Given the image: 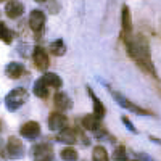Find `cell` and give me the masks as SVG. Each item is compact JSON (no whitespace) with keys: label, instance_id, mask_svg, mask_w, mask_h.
Masks as SVG:
<instances>
[{"label":"cell","instance_id":"23","mask_svg":"<svg viewBox=\"0 0 161 161\" xmlns=\"http://www.w3.org/2000/svg\"><path fill=\"white\" fill-rule=\"evenodd\" d=\"M113 158H114V161H129L127 153H126V147L124 145H118L116 148H114Z\"/></svg>","mask_w":161,"mask_h":161},{"label":"cell","instance_id":"24","mask_svg":"<svg viewBox=\"0 0 161 161\" xmlns=\"http://www.w3.org/2000/svg\"><path fill=\"white\" fill-rule=\"evenodd\" d=\"M123 124L126 126V129L127 130H130L132 134H137V129L136 127H134V124H132V121L127 118V116H123Z\"/></svg>","mask_w":161,"mask_h":161},{"label":"cell","instance_id":"17","mask_svg":"<svg viewBox=\"0 0 161 161\" xmlns=\"http://www.w3.org/2000/svg\"><path fill=\"white\" fill-rule=\"evenodd\" d=\"M48 86H47V82L40 77V79H37L36 82H34V87H32V92H34V95L37 97V98H42V100H45V98H48Z\"/></svg>","mask_w":161,"mask_h":161},{"label":"cell","instance_id":"2","mask_svg":"<svg viewBox=\"0 0 161 161\" xmlns=\"http://www.w3.org/2000/svg\"><path fill=\"white\" fill-rule=\"evenodd\" d=\"M98 82L103 86V87H106V90L110 92V95L113 97V100L121 106V108H124V110H127V111H130L132 114H139V116H155V113L153 111H150V110H147V108H143V106H139V105H136L134 102H130L127 97H124L121 92H118L114 87H111L106 80H103V79H98Z\"/></svg>","mask_w":161,"mask_h":161},{"label":"cell","instance_id":"14","mask_svg":"<svg viewBox=\"0 0 161 161\" xmlns=\"http://www.w3.org/2000/svg\"><path fill=\"white\" fill-rule=\"evenodd\" d=\"M53 103H55V106L60 111H68L73 108V102L66 92H57L55 97H53Z\"/></svg>","mask_w":161,"mask_h":161},{"label":"cell","instance_id":"10","mask_svg":"<svg viewBox=\"0 0 161 161\" xmlns=\"http://www.w3.org/2000/svg\"><path fill=\"white\" fill-rule=\"evenodd\" d=\"M19 134L26 140H36L40 136V124L36 121H28L19 127Z\"/></svg>","mask_w":161,"mask_h":161},{"label":"cell","instance_id":"5","mask_svg":"<svg viewBox=\"0 0 161 161\" xmlns=\"http://www.w3.org/2000/svg\"><path fill=\"white\" fill-rule=\"evenodd\" d=\"M79 139H80V142H82L84 145H89L87 139L84 137V134L80 132L79 129L64 127V129H61V130L57 134V140L61 142V143H68V145H73V143L79 142Z\"/></svg>","mask_w":161,"mask_h":161},{"label":"cell","instance_id":"12","mask_svg":"<svg viewBox=\"0 0 161 161\" xmlns=\"http://www.w3.org/2000/svg\"><path fill=\"white\" fill-rule=\"evenodd\" d=\"M26 74H28V69H26V66L23 63L11 61L5 66V76L10 77V79H19Z\"/></svg>","mask_w":161,"mask_h":161},{"label":"cell","instance_id":"29","mask_svg":"<svg viewBox=\"0 0 161 161\" xmlns=\"http://www.w3.org/2000/svg\"><path fill=\"white\" fill-rule=\"evenodd\" d=\"M0 2H7V0H0Z\"/></svg>","mask_w":161,"mask_h":161},{"label":"cell","instance_id":"30","mask_svg":"<svg viewBox=\"0 0 161 161\" xmlns=\"http://www.w3.org/2000/svg\"><path fill=\"white\" fill-rule=\"evenodd\" d=\"M136 161H139V159H136Z\"/></svg>","mask_w":161,"mask_h":161},{"label":"cell","instance_id":"8","mask_svg":"<svg viewBox=\"0 0 161 161\" xmlns=\"http://www.w3.org/2000/svg\"><path fill=\"white\" fill-rule=\"evenodd\" d=\"M32 63L39 71H47L50 66V58L47 55V52L42 47H34L32 48Z\"/></svg>","mask_w":161,"mask_h":161},{"label":"cell","instance_id":"18","mask_svg":"<svg viewBox=\"0 0 161 161\" xmlns=\"http://www.w3.org/2000/svg\"><path fill=\"white\" fill-rule=\"evenodd\" d=\"M15 31H11L8 26L3 23V21H0V40H2V42H5V44H11L13 40H15Z\"/></svg>","mask_w":161,"mask_h":161},{"label":"cell","instance_id":"26","mask_svg":"<svg viewBox=\"0 0 161 161\" xmlns=\"http://www.w3.org/2000/svg\"><path fill=\"white\" fill-rule=\"evenodd\" d=\"M150 139H152V140H153L155 143H159V145H161V139H156V137H153V136H152Z\"/></svg>","mask_w":161,"mask_h":161},{"label":"cell","instance_id":"21","mask_svg":"<svg viewBox=\"0 0 161 161\" xmlns=\"http://www.w3.org/2000/svg\"><path fill=\"white\" fill-rule=\"evenodd\" d=\"M92 159L93 161H110L108 152H106L105 147H102V145L93 147V150H92Z\"/></svg>","mask_w":161,"mask_h":161},{"label":"cell","instance_id":"20","mask_svg":"<svg viewBox=\"0 0 161 161\" xmlns=\"http://www.w3.org/2000/svg\"><path fill=\"white\" fill-rule=\"evenodd\" d=\"M50 53L55 57H63L66 53V45H64V40L63 39H57L50 44Z\"/></svg>","mask_w":161,"mask_h":161},{"label":"cell","instance_id":"25","mask_svg":"<svg viewBox=\"0 0 161 161\" xmlns=\"http://www.w3.org/2000/svg\"><path fill=\"white\" fill-rule=\"evenodd\" d=\"M134 155H136V159H139V161H153V158H152L148 153L137 152V153H134Z\"/></svg>","mask_w":161,"mask_h":161},{"label":"cell","instance_id":"22","mask_svg":"<svg viewBox=\"0 0 161 161\" xmlns=\"http://www.w3.org/2000/svg\"><path fill=\"white\" fill-rule=\"evenodd\" d=\"M60 158L63 161H77V152L71 148V147H66V148L60 152Z\"/></svg>","mask_w":161,"mask_h":161},{"label":"cell","instance_id":"11","mask_svg":"<svg viewBox=\"0 0 161 161\" xmlns=\"http://www.w3.org/2000/svg\"><path fill=\"white\" fill-rule=\"evenodd\" d=\"M132 32V16L127 5L121 8V37H127Z\"/></svg>","mask_w":161,"mask_h":161},{"label":"cell","instance_id":"15","mask_svg":"<svg viewBox=\"0 0 161 161\" xmlns=\"http://www.w3.org/2000/svg\"><path fill=\"white\" fill-rule=\"evenodd\" d=\"M80 124H82V127H84L86 130H90L92 134L103 127L102 123H100V118L95 116V114H86V116L82 118V121H80Z\"/></svg>","mask_w":161,"mask_h":161},{"label":"cell","instance_id":"27","mask_svg":"<svg viewBox=\"0 0 161 161\" xmlns=\"http://www.w3.org/2000/svg\"><path fill=\"white\" fill-rule=\"evenodd\" d=\"M34 2H37V3H45L47 0H34Z\"/></svg>","mask_w":161,"mask_h":161},{"label":"cell","instance_id":"7","mask_svg":"<svg viewBox=\"0 0 161 161\" xmlns=\"http://www.w3.org/2000/svg\"><path fill=\"white\" fill-rule=\"evenodd\" d=\"M31 156L34 161H53V147L48 142L37 143L31 148Z\"/></svg>","mask_w":161,"mask_h":161},{"label":"cell","instance_id":"28","mask_svg":"<svg viewBox=\"0 0 161 161\" xmlns=\"http://www.w3.org/2000/svg\"><path fill=\"white\" fill-rule=\"evenodd\" d=\"M0 134H2V123H0Z\"/></svg>","mask_w":161,"mask_h":161},{"label":"cell","instance_id":"16","mask_svg":"<svg viewBox=\"0 0 161 161\" xmlns=\"http://www.w3.org/2000/svg\"><path fill=\"white\" fill-rule=\"evenodd\" d=\"M87 93H89V97H90V100L93 102V114L95 116H98L100 119L105 116V113H106V110H105V105L102 103V100L97 97V93L93 92L89 86H87Z\"/></svg>","mask_w":161,"mask_h":161},{"label":"cell","instance_id":"9","mask_svg":"<svg viewBox=\"0 0 161 161\" xmlns=\"http://www.w3.org/2000/svg\"><path fill=\"white\" fill-rule=\"evenodd\" d=\"M66 126H68V118H66V114H63L60 110L50 113V116H48V127H50V130L60 132Z\"/></svg>","mask_w":161,"mask_h":161},{"label":"cell","instance_id":"6","mask_svg":"<svg viewBox=\"0 0 161 161\" xmlns=\"http://www.w3.org/2000/svg\"><path fill=\"white\" fill-rule=\"evenodd\" d=\"M5 152H7V156L11 158V159H21V158H24V155H26V150H24L23 142H21L18 137H15V136L8 137L7 145H5Z\"/></svg>","mask_w":161,"mask_h":161},{"label":"cell","instance_id":"4","mask_svg":"<svg viewBox=\"0 0 161 161\" xmlns=\"http://www.w3.org/2000/svg\"><path fill=\"white\" fill-rule=\"evenodd\" d=\"M45 21H47V16L42 10H32L29 13V19H28V24L31 31L34 32L36 39H39L40 36L44 34V29H45Z\"/></svg>","mask_w":161,"mask_h":161},{"label":"cell","instance_id":"3","mask_svg":"<svg viewBox=\"0 0 161 161\" xmlns=\"http://www.w3.org/2000/svg\"><path fill=\"white\" fill-rule=\"evenodd\" d=\"M28 98H29L28 90L23 89V87H16V89H13L7 93L3 103H5V108L13 113V111H18L21 106L28 102Z\"/></svg>","mask_w":161,"mask_h":161},{"label":"cell","instance_id":"1","mask_svg":"<svg viewBox=\"0 0 161 161\" xmlns=\"http://www.w3.org/2000/svg\"><path fill=\"white\" fill-rule=\"evenodd\" d=\"M124 44H126V52L129 58L136 63L139 68L147 73L150 77L156 79V69H155V64L152 61V52H150V45H148V40H147L145 36L137 34V36H127L123 37Z\"/></svg>","mask_w":161,"mask_h":161},{"label":"cell","instance_id":"13","mask_svg":"<svg viewBox=\"0 0 161 161\" xmlns=\"http://www.w3.org/2000/svg\"><path fill=\"white\" fill-rule=\"evenodd\" d=\"M24 13V5L19 2V0H10L5 5V15L10 19H18L21 15Z\"/></svg>","mask_w":161,"mask_h":161},{"label":"cell","instance_id":"19","mask_svg":"<svg viewBox=\"0 0 161 161\" xmlns=\"http://www.w3.org/2000/svg\"><path fill=\"white\" fill-rule=\"evenodd\" d=\"M42 79L47 82V86H48L50 89H61V86H63L61 77H60L58 74H55V73H45V74L42 76Z\"/></svg>","mask_w":161,"mask_h":161}]
</instances>
